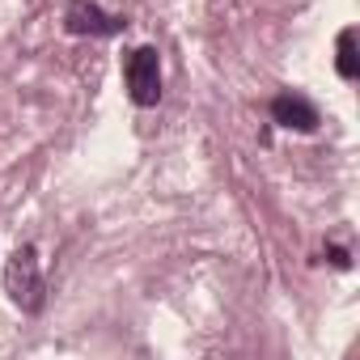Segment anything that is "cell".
Masks as SVG:
<instances>
[{
    "label": "cell",
    "instance_id": "obj_1",
    "mask_svg": "<svg viewBox=\"0 0 360 360\" xmlns=\"http://www.w3.org/2000/svg\"><path fill=\"white\" fill-rule=\"evenodd\" d=\"M5 292L26 314L43 309V267H39V250L34 246H18L9 255V263H5Z\"/></svg>",
    "mask_w": 360,
    "mask_h": 360
},
{
    "label": "cell",
    "instance_id": "obj_2",
    "mask_svg": "<svg viewBox=\"0 0 360 360\" xmlns=\"http://www.w3.org/2000/svg\"><path fill=\"white\" fill-rule=\"evenodd\" d=\"M123 81H127V98L136 106H157L161 102V56L157 47H136L123 60Z\"/></svg>",
    "mask_w": 360,
    "mask_h": 360
},
{
    "label": "cell",
    "instance_id": "obj_3",
    "mask_svg": "<svg viewBox=\"0 0 360 360\" xmlns=\"http://www.w3.org/2000/svg\"><path fill=\"white\" fill-rule=\"evenodd\" d=\"M64 26H68V34H94V39H110V34H119V30H123V18H115V13L98 9L94 0H72V5H68V13H64Z\"/></svg>",
    "mask_w": 360,
    "mask_h": 360
},
{
    "label": "cell",
    "instance_id": "obj_4",
    "mask_svg": "<svg viewBox=\"0 0 360 360\" xmlns=\"http://www.w3.org/2000/svg\"><path fill=\"white\" fill-rule=\"evenodd\" d=\"M271 119L280 123V127H288V131H314L322 119H318V110L301 98V94H280L276 102H271Z\"/></svg>",
    "mask_w": 360,
    "mask_h": 360
},
{
    "label": "cell",
    "instance_id": "obj_5",
    "mask_svg": "<svg viewBox=\"0 0 360 360\" xmlns=\"http://www.w3.org/2000/svg\"><path fill=\"white\" fill-rule=\"evenodd\" d=\"M335 68H339V77H343V81H352V77L360 72V60H356V30H352V26L339 34V56H335Z\"/></svg>",
    "mask_w": 360,
    "mask_h": 360
},
{
    "label": "cell",
    "instance_id": "obj_6",
    "mask_svg": "<svg viewBox=\"0 0 360 360\" xmlns=\"http://www.w3.org/2000/svg\"><path fill=\"white\" fill-rule=\"evenodd\" d=\"M330 263H335V267H352V259H347V250H339V246L330 250Z\"/></svg>",
    "mask_w": 360,
    "mask_h": 360
}]
</instances>
